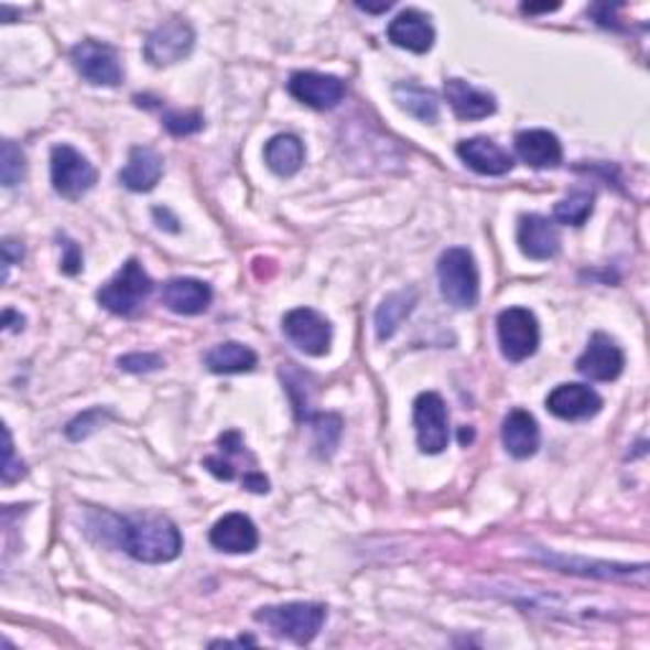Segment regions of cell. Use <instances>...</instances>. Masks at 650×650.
<instances>
[{
    "label": "cell",
    "mask_w": 650,
    "mask_h": 650,
    "mask_svg": "<svg viewBox=\"0 0 650 650\" xmlns=\"http://www.w3.org/2000/svg\"><path fill=\"white\" fill-rule=\"evenodd\" d=\"M23 475H26V468H23L21 461H15L11 430L3 427V483H15Z\"/></svg>",
    "instance_id": "obj_34"
},
{
    "label": "cell",
    "mask_w": 650,
    "mask_h": 650,
    "mask_svg": "<svg viewBox=\"0 0 650 650\" xmlns=\"http://www.w3.org/2000/svg\"><path fill=\"white\" fill-rule=\"evenodd\" d=\"M163 176V158L153 148H132L128 165L120 171V183L136 194H148Z\"/></svg>",
    "instance_id": "obj_21"
},
{
    "label": "cell",
    "mask_w": 650,
    "mask_h": 650,
    "mask_svg": "<svg viewBox=\"0 0 650 650\" xmlns=\"http://www.w3.org/2000/svg\"><path fill=\"white\" fill-rule=\"evenodd\" d=\"M445 97L461 120H483L496 112V97L470 87L465 79H447Z\"/></svg>",
    "instance_id": "obj_22"
},
{
    "label": "cell",
    "mask_w": 650,
    "mask_h": 650,
    "mask_svg": "<svg viewBox=\"0 0 650 650\" xmlns=\"http://www.w3.org/2000/svg\"><path fill=\"white\" fill-rule=\"evenodd\" d=\"M394 102L420 122L432 124L440 118V102L435 91L412 85V82H402V85L394 87Z\"/></svg>",
    "instance_id": "obj_25"
},
{
    "label": "cell",
    "mask_w": 650,
    "mask_h": 650,
    "mask_svg": "<svg viewBox=\"0 0 650 650\" xmlns=\"http://www.w3.org/2000/svg\"><path fill=\"white\" fill-rule=\"evenodd\" d=\"M52 183L66 202H77L95 188L97 171L77 148L62 143L52 150Z\"/></svg>",
    "instance_id": "obj_5"
},
{
    "label": "cell",
    "mask_w": 650,
    "mask_h": 650,
    "mask_svg": "<svg viewBox=\"0 0 650 650\" xmlns=\"http://www.w3.org/2000/svg\"><path fill=\"white\" fill-rule=\"evenodd\" d=\"M356 6L361 8V11H369V13H384L394 3H391V0H384V3H381V6H369V3H356Z\"/></svg>",
    "instance_id": "obj_39"
},
{
    "label": "cell",
    "mask_w": 650,
    "mask_h": 650,
    "mask_svg": "<svg viewBox=\"0 0 650 650\" xmlns=\"http://www.w3.org/2000/svg\"><path fill=\"white\" fill-rule=\"evenodd\" d=\"M26 176V155L23 150L13 143V140H3V155H0V181L6 188L19 186Z\"/></svg>",
    "instance_id": "obj_30"
},
{
    "label": "cell",
    "mask_w": 650,
    "mask_h": 650,
    "mask_svg": "<svg viewBox=\"0 0 650 650\" xmlns=\"http://www.w3.org/2000/svg\"><path fill=\"white\" fill-rule=\"evenodd\" d=\"M414 290H410V293H391L384 303L379 305L377 318H373V323H377V338L387 340L394 336L402 321L414 311Z\"/></svg>",
    "instance_id": "obj_27"
},
{
    "label": "cell",
    "mask_w": 650,
    "mask_h": 650,
    "mask_svg": "<svg viewBox=\"0 0 650 650\" xmlns=\"http://www.w3.org/2000/svg\"><path fill=\"white\" fill-rule=\"evenodd\" d=\"M214 293L202 280L176 278L163 285V305L176 315H202L212 305Z\"/></svg>",
    "instance_id": "obj_18"
},
{
    "label": "cell",
    "mask_w": 650,
    "mask_h": 650,
    "mask_svg": "<svg viewBox=\"0 0 650 650\" xmlns=\"http://www.w3.org/2000/svg\"><path fill=\"white\" fill-rule=\"evenodd\" d=\"M457 155L461 161L473 169L480 176H506L508 171L513 169V158L508 155V150L496 145L494 140L488 138H470L463 140L457 145Z\"/></svg>",
    "instance_id": "obj_16"
},
{
    "label": "cell",
    "mask_w": 650,
    "mask_h": 650,
    "mask_svg": "<svg viewBox=\"0 0 650 650\" xmlns=\"http://www.w3.org/2000/svg\"><path fill=\"white\" fill-rule=\"evenodd\" d=\"M416 445L424 455H440L449 443V414L443 397L424 391L414 399Z\"/></svg>",
    "instance_id": "obj_7"
},
{
    "label": "cell",
    "mask_w": 650,
    "mask_h": 650,
    "mask_svg": "<svg viewBox=\"0 0 650 650\" xmlns=\"http://www.w3.org/2000/svg\"><path fill=\"white\" fill-rule=\"evenodd\" d=\"M163 124L165 130L176 138L196 136L198 130H204V115L202 112H165Z\"/></svg>",
    "instance_id": "obj_31"
},
{
    "label": "cell",
    "mask_w": 650,
    "mask_h": 650,
    "mask_svg": "<svg viewBox=\"0 0 650 650\" xmlns=\"http://www.w3.org/2000/svg\"><path fill=\"white\" fill-rule=\"evenodd\" d=\"M196 33L191 29V23L181 19L165 21L163 26L148 33L145 39V59L153 66H171L176 62H183L194 52Z\"/></svg>",
    "instance_id": "obj_10"
},
{
    "label": "cell",
    "mask_w": 650,
    "mask_h": 650,
    "mask_svg": "<svg viewBox=\"0 0 650 650\" xmlns=\"http://www.w3.org/2000/svg\"><path fill=\"white\" fill-rule=\"evenodd\" d=\"M118 366L122 371L130 373H148V371H158L163 366V356L158 354H128L122 356Z\"/></svg>",
    "instance_id": "obj_33"
},
{
    "label": "cell",
    "mask_w": 650,
    "mask_h": 650,
    "mask_svg": "<svg viewBox=\"0 0 650 650\" xmlns=\"http://www.w3.org/2000/svg\"><path fill=\"white\" fill-rule=\"evenodd\" d=\"M313 435H315V447H318L321 455H333V449L338 447L340 432H344V420L338 414H315L313 420Z\"/></svg>",
    "instance_id": "obj_29"
},
{
    "label": "cell",
    "mask_w": 650,
    "mask_h": 650,
    "mask_svg": "<svg viewBox=\"0 0 650 650\" xmlns=\"http://www.w3.org/2000/svg\"><path fill=\"white\" fill-rule=\"evenodd\" d=\"M389 41L399 48H407L412 54H427L435 44V29L430 19L420 11H402L389 23Z\"/></svg>",
    "instance_id": "obj_17"
},
{
    "label": "cell",
    "mask_w": 650,
    "mask_h": 650,
    "mask_svg": "<svg viewBox=\"0 0 650 650\" xmlns=\"http://www.w3.org/2000/svg\"><path fill=\"white\" fill-rule=\"evenodd\" d=\"M21 260H23V247L19 245V241L6 239V241H3V267H6L3 280H8V270H11V267H13L15 262H21Z\"/></svg>",
    "instance_id": "obj_36"
},
{
    "label": "cell",
    "mask_w": 650,
    "mask_h": 650,
    "mask_svg": "<svg viewBox=\"0 0 650 650\" xmlns=\"http://www.w3.org/2000/svg\"><path fill=\"white\" fill-rule=\"evenodd\" d=\"M3 325H6L8 333H11V331H21L23 328V318L15 311H6L3 313Z\"/></svg>",
    "instance_id": "obj_38"
},
{
    "label": "cell",
    "mask_w": 650,
    "mask_h": 650,
    "mask_svg": "<svg viewBox=\"0 0 650 650\" xmlns=\"http://www.w3.org/2000/svg\"><path fill=\"white\" fill-rule=\"evenodd\" d=\"M264 163L272 173H278L282 178L295 176V173L303 169L305 163V145L297 136H290V132H282V136H274L270 143L264 145Z\"/></svg>",
    "instance_id": "obj_23"
},
{
    "label": "cell",
    "mask_w": 650,
    "mask_h": 650,
    "mask_svg": "<svg viewBox=\"0 0 650 650\" xmlns=\"http://www.w3.org/2000/svg\"><path fill=\"white\" fill-rule=\"evenodd\" d=\"M214 549L227 554H249L254 552L260 544V531H257L254 521L245 513H227L224 519L214 523L212 533H208Z\"/></svg>",
    "instance_id": "obj_15"
},
{
    "label": "cell",
    "mask_w": 650,
    "mask_h": 650,
    "mask_svg": "<svg viewBox=\"0 0 650 650\" xmlns=\"http://www.w3.org/2000/svg\"><path fill=\"white\" fill-rule=\"evenodd\" d=\"M62 249H64L62 272L64 274H77L82 270V249L77 247V241L62 237Z\"/></svg>",
    "instance_id": "obj_35"
},
{
    "label": "cell",
    "mask_w": 650,
    "mask_h": 650,
    "mask_svg": "<svg viewBox=\"0 0 650 650\" xmlns=\"http://www.w3.org/2000/svg\"><path fill=\"white\" fill-rule=\"evenodd\" d=\"M102 420H105L102 410H89L85 414H79L77 420H72L69 427H66V437H69V440H85L97 427H102Z\"/></svg>",
    "instance_id": "obj_32"
},
{
    "label": "cell",
    "mask_w": 650,
    "mask_h": 650,
    "mask_svg": "<svg viewBox=\"0 0 650 650\" xmlns=\"http://www.w3.org/2000/svg\"><path fill=\"white\" fill-rule=\"evenodd\" d=\"M501 440L508 455H513L516 461H527V457L537 455L541 443L539 422L533 420V414H529L527 410H513L503 420Z\"/></svg>",
    "instance_id": "obj_20"
},
{
    "label": "cell",
    "mask_w": 650,
    "mask_h": 650,
    "mask_svg": "<svg viewBox=\"0 0 650 650\" xmlns=\"http://www.w3.org/2000/svg\"><path fill=\"white\" fill-rule=\"evenodd\" d=\"M440 293L447 300V305L457 311L475 307L480 297V274L475 257L465 247H453L443 252L437 262Z\"/></svg>",
    "instance_id": "obj_3"
},
{
    "label": "cell",
    "mask_w": 650,
    "mask_h": 650,
    "mask_svg": "<svg viewBox=\"0 0 650 650\" xmlns=\"http://www.w3.org/2000/svg\"><path fill=\"white\" fill-rule=\"evenodd\" d=\"M592 212H595V194L592 191H574L554 206V219L560 224H570V227H582Z\"/></svg>",
    "instance_id": "obj_28"
},
{
    "label": "cell",
    "mask_w": 650,
    "mask_h": 650,
    "mask_svg": "<svg viewBox=\"0 0 650 650\" xmlns=\"http://www.w3.org/2000/svg\"><path fill=\"white\" fill-rule=\"evenodd\" d=\"M516 153L531 169H556L564 150L560 138L549 130H523L516 136Z\"/></svg>",
    "instance_id": "obj_19"
},
{
    "label": "cell",
    "mask_w": 650,
    "mask_h": 650,
    "mask_svg": "<svg viewBox=\"0 0 650 650\" xmlns=\"http://www.w3.org/2000/svg\"><path fill=\"white\" fill-rule=\"evenodd\" d=\"M546 410L556 420L585 422L603 410V397L587 384H560L546 397Z\"/></svg>",
    "instance_id": "obj_13"
},
{
    "label": "cell",
    "mask_w": 650,
    "mask_h": 650,
    "mask_svg": "<svg viewBox=\"0 0 650 650\" xmlns=\"http://www.w3.org/2000/svg\"><path fill=\"white\" fill-rule=\"evenodd\" d=\"M544 562L562 566L564 572L574 574H592V577H605V579H632L636 574L648 577V566H628V564H607V562H577V560H564V556H544Z\"/></svg>",
    "instance_id": "obj_26"
},
{
    "label": "cell",
    "mask_w": 650,
    "mask_h": 650,
    "mask_svg": "<svg viewBox=\"0 0 650 650\" xmlns=\"http://www.w3.org/2000/svg\"><path fill=\"white\" fill-rule=\"evenodd\" d=\"M519 249L529 260L544 262V260H554L562 249V237L556 231L554 221H549L546 216L541 214H527L521 216L519 221Z\"/></svg>",
    "instance_id": "obj_14"
},
{
    "label": "cell",
    "mask_w": 650,
    "mask_h": 650,
    "mask_svg": "<svg viewBox=\"0 0 650 650\" xmlns=\"http://www.w3.org/2000/svg\"><path fill=\"white\" fill-rule=\"evenodd\" d=\"M288 91L313 110H333L338 102H344L346 85L333 74L295 72L288 82Z\"/></svg>",
    "instance_id": "obj_11"
},
{
    "label": "cell",
    "mask_w": 650,
    "mask_h": 650,
    "mask_svg": "<svg viewBox=\"0 0 650 650\" xmlns=\"http://www.w3.org/2000/svg\"><path fill=\"white\" fill-rule=\"evenodd\" d=\"M150 293H153V280H150V274L138 260H128L122 264V270L99 290L97 300L105 311L128 318V315L138 313V307L145 303Z\"/></svg>",
    "instance_id": "obj_4"
},
{
    "label": "cell",
    "mask_w": 650,
    "mask_h": 650,
    "mask_svg": "<svg viewBox=\"0 0 650 650\" xmlns=\"http://www.w3.org/2000/svg\"><path fill=\"white\" fill-rule=\"evenodd\" d=\"M282 333L297 351L307 356H325L331 348V323L313 307H295L282 318Z\"/></svg>",
    "instance_id": "obj_9"
},
{
    "label": "cell",
    "mask_w": 650,
    "mask_h": 650,
    "mask_svg": "<svg viewBox=\"0 0 650 650\" xmlns=\"http://www.w3.org/2000/svg\"><path fill=\"white\" fill-rule=\"evenodd\" d=\"M625 369V354L605 333L589 338L585 354L577 358V371L589 381H615Z\"/></svg>",
    "instance_id": "obj_12"
},
{
    "label": "cell",
    "mask_w": 650,
    "mask_h": 650,
    "mask_svg": "<svg viewBox=\"0 0 650 650\" xmlns=\"http://www.w3.org/2000/svg\"><path fill=\"white\" fill-rule=\"evenodd\" d=\"M254 620L270 628L272 636L288 638L297 646H307L318 636L325 622V607L318 603H288L260 607Z\"/></svg>",
    "instance_id": "obj_2"
},
{
    "label": "cell",
    "mask_w": 650,
    "mask_h": 650,
    "mask_svg": "<svg viewBox=\"0 0 650 650\" xmlns=\"http://www.w3.org/2000/svg\"><path fill=\"white\" fill-rule=\"evenodd\" d=\"M498 344L508 361L521 364L537 354L539 348V321L527 307H506L498 313Z\"/></svg>",
    "instance_id": "obj_6"
},
{
    "label": "cell",
    "mask_w": 650,
    "mask_h": 650,
    "mask_svg": "<svg viewBox=\"0 0 650 650\" xmlns=\"http://www.w3.org/2000/svg\"><path fill=\"white\" fill-rule=\"evenodd\" d=\"M204 364L208 366V371L214 373H247L257 366V354L245 344L227 340V344L214 346L212 351L204 356Z\"/></svg>",
    "instance_id": "obj_24"
},
{
    "label": "cell",
    "mask_w": 650,
    "mask_h": 650,
    "mask_svg": "<svg viewBox=\"0 0 650 650\" xmlns=\"http://www.w3.org/2000/svg\"><path fill=\"white\" fill-rule=\"evenodd\" d=\"M72 62L77 72L95 87H118L122 82L120 56L110 44L87 39L72 48Z\"/></svg>",
    "instance_id": "obj_8"
},
{
    "label": "cell",
    "mask_w": 650,
    "mask_h": 650,
    "mask_svg": "<svg viewBox=\"0 0 650 650\" xmlns=\"http://www.w3.org/2000/svg\"><path fill=\"white\" fill-rule=\"evenodd\" d=\"M470 440H473V432L470 430H463L461 432V443H470Z\"/></svg>",
    "instance_id": "obj_40"
},
{
    "label": "cell",
    "mask_w": 650,
    "mask_h": 650,
    "mask_svg": "<svg viewBox=\"0 0 650 650\" xmlns=\"http://www.w3.org/2000/svg\"><path fill=\"white\" fill-rule=\"evenodd\" d=\"M115 541L132 560L145 564L173 562L183 549V537L176 523L158 513H136L115 519Z\"/></svg>",
    "instance_id": "obj_1"
},
{
    "label": "cell",
    "mask_w": 650,
    "mask_h": 650,
    "mask_svg": "<svg viewBox=\"0 0 650 650\" xmlns=\"http://www.w3.org/2000/svg\"><path fill=\"white\" fill-rule=\"evenodd\" d=\"M241 480H245V488L252 490V494H267V490H270V483H267L264 475L257 470H249Z\"/></svg>",
    "instance_id": "obj_37"
}]
</instances>
